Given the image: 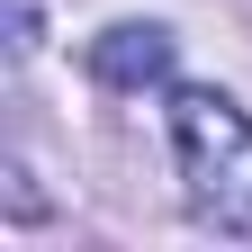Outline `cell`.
<instances>
[{"label":"cell","mask_w":252,"mask_h":252,"mask_svg":"<svg viewBox=\"0 0 252 252\" xmlns=\"http://www.w3.org/2000/svg\"><path fill=\"white\" fill-rule=\"evenodd\" d=\"M90 72H99L108 90H144L171 72V36L162 27H108L99 45H90Z\"/></svg>","instance_id":"obj_2"},{"label":"cell","mask_w":252,"mask_h":252,"mask_svg":"<svg viewBox=\"0 0 252 252\" xmlns=\"http://www.w3.org/2000/svg\"><path fill=\"white\" fill-rule=\"evenodd\" d=\"M171 153L189 180V216L216 234H252V117L225 90H171Z\"/></svg>","instance_id":"obj_1"}]
</instances>
